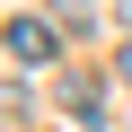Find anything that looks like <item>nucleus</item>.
Listing matches in <instances>:
<instances>
[{
  "instance_id": "2",
  "label": "nucleus",
  "mask_w": 132,
  "mask_h": 132,
  "mask_svg": "<svg viewBox=\"0 0 132 132\" xmlns=\"http://www.w3.org/2000/svg\"><path fill=\"white\" fill-rule=\"evenodd\" d=\"M53 9H62V27H71V35H88V27H97V0H53Z\"/></svg>"
},
{
  "instance_id": "1",
  "label": "nucleus",
  "mask_w": 132,
  "mask_h": 132,
  "mask_svg": "<svg viewBox=\"0 0 132 132\" xmlns=\"http://www.w3.org/2000/svg\"><path fill=\"white\" fill-rule=\"evenodd\" d=\"M9 62L27 71V62H53V27L44 18H9Z\"/></svg>"
},
{
  "instance_id": "3",
  "label": "nucleus",
  "mask_w": 132,
  "mask_h": 132,
  "mask_svg": "<svg viewBox=\"0 0 132 132\" xmlns=\"http://www.w3.org/2000/svg\"><path fill=\"white\" fill-rule=\"evenodd\" d=\"M123 79H132V44H123Z\"/></svg>"
},
{
  "instance_id": "4",
  "label": "nucleus",
  "mask_w": 132,
  "mask_h": 132,
  "mask_svg": "<svg viewBox=\"0 0 132 132\" xmlns=\"http://www.w3.org/2000/svg\"><path fill=\"white\" fill-rule=\"evenodd\" d=\"M123 18H132V0H123Z\"/></svg>"
}]
</instances>
